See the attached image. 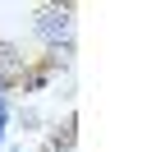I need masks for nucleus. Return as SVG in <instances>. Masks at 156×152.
<instances>
[{"mask_svg": "<svg viewBox=\"0 0 156 152\" xmlns=\"http://www.w3.org/2000/svg\"><path fill=\"white\" fill-rule=\"evenodd\" d=\"M9 152H28V147H23V143H14V147H9Z\"/></svg>", "mask_w": 156, "mask_h": 152, "instance_id": "nucleus-1", "label": "nucleus"}]
</instances>
